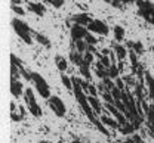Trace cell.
Listing matches in <instances>:
<instances>
[{
	"label": "cell",
	"instance_id": "cell-1",
	"mask_svg": "<svg viewBox=\"0 0 154 143\" xmlns=\"http://www.w3.org/2000/svg\"><path fill=\"white\" fill-rule=\"evenodd\" d=\"M71 81H73V92H74V96H76V101H77V103H79V106L82 108V111L85 112V115L89 118V121L92 124H95L98 131H101L104 136L108 137L110 133H108L107 127L102 124V121L95 117V112H94V109H92V106H91V103H89V96L85 93V90H83V87H82V83H80V78L73 77Z\"/></svg>",
	"mask_w": 154,
	"mask_h": 143
},
{
	"label": "cell",
	"instance_id": "cell-2",
	"mask_svg": "<svg viewBox=\"0 0 154 143\" xmlns=\"http://www.w3.org/2000/svg\"><path fill=\"white\" fill-rule=\"evenodd\" d=\"M12 28H14V31L17 33V36H18L25 44H31V43H33V37H31L33 31H31V28H30V25H28L27 22L18 19V18H14V19H12Z\"/></svg>",
	"mask_w": 154,
	"mask_h": 143
},
{
	"label": "cell",
	"instance_id": "cell-3",
	"mask_svg": "<svg viewBox=\"0 0 154 143\" xmlns=\"http://www.w3.org/2000/svg\"><path fill=\"white\" fill-rule=\"evenodd\" d=\"M31 83L34 84L36 87V92L43 98V99H49L52 95H51V87L48 81L38 74V72H31Z\"/></svg>",
	"mask_w": 154,
	"mask_h": 143
},
{
	"label": "cell",
	"instance_id": "cell-4",
	"mask_svg": "<svg viewBox=\"0 0 154 143\" xmlns=\"http://www.w3.org/2000/svg\"><path fill=\"white\" fill-rule=\"evenodd\" d=\"M138 6V15L142 16L147 22L154 25V4L150 0H136L135 1Z\"/></svg>",
	"mask_w": 154,
	"mask_h": 143
},
{
	"label": "cell",
	"instance_id": "cell-5",
	"mask_svg": "<svg viewBox=\"0 0 154 143\" xmlns=\"http://www.w3.org/2000/svg\"><path fill=\"white\" fill-rule=\"evenodd\" d=\"M24 101L27 103V108H28V111L31 112V115H34V117H37V118L43 115L42 108H40V105H38L37 101H36V96H34L33 89H25V92H24Z\"/></svg>",
	"mask_w": 154,
	"mask_h": 143
},
{
	"label": "cell",
	"instance_id": "cell-6",
	"mask_svg": "<svg viewBox=\"0 0 154 143\" xmlns=\"http://www.w3.org/2000/svg\"><path fill=\"white\" fill-rule=\"evenodd\" d=\"M48 105H49V108L52 109V112L57 117H59V118L65 117L67 108H65V103L62 102V99H59V96H51L48 99Z\"/></svg>",
	"mask_w": 154,
	"mask_h": 143
},
{
	"label": "cell",
	"instance_id": "cell-7",
	"mask_svg": "<svg viewBox=\"0 0 154 143\" xmlns=\"http://www.w3.org/2000/svg\"><path fill=\"white\" fill-rule=\"evenodd\" d=\"M91 33H95V34H101V36H107L110 33V28L105 22H102L101 19H92V22L86 27Z\"/></svg>",
	"mask_w": 154,
	"mask_h": 143
},
{
	"label": "cell",
	"instance_id": "cell-8",
	"mask_svg": "<svg viewBox=\"0 0 154 143\" xmlns=\"http://www.w3.org/2000/svg\"><path fill=\"white\" fill-rule=\"evenodd\" d=\"M88 33H89V30H88L86 27L74 24V25L71 27V33H70V34H71V41L85 40V37L88 36Z\"/></svg>",
	"mask_w": 154,
	"mask_h": 143
},
{
	"label": "cell",
	"instance_id": "cell-9",
	"mask_svg": "<svg viewBox=\"0 0 154 143\" xmlns=\"http://www.w3.org/2000/svg\"><path fill=\"white\" fill-rule=\"evenodd\" d=\"M105 106H107V109H108V111H110V112L114 115V118L117 120V121H119V123H120V125H123V124L128 123V118L125 117V114H123V112H120V111L116 108V105L105 102Z\"/></svg>",
	"mask_w": 154,
	"mask_h": 143
},
{
	"label": "cell",
	"instance_id": "cell-10",
	"mask_svg": "<svg viewBox=\"0 0 154 143\" xmlns=\"http://www.w3.org/2000/svg\"><path fill=\"white\" fill-rule=\"evenodd\" d=\"M68 19L71 22H74V24H77V25H83V27H88L92 22V18L89 16V13H77V15H73Z\"/></svg>",
	"mask_w": 154,
	"mask_h": 143
},
{
	"label": "cell",
	"instance_id": "cell-11",
	"mask_svg": "<svg viewBox=\"0 0 154 143\" xmlns=\"http://www.w3.org/2000/svg\"><path fill=\"white\" fill-rule=\"evenodd\" d=\"M27 9L31 13H36L37 16H43L46 13V7L42 3H37V1H27Z\"/></svg>",
	"mask_w": 154,
	"mask_h": 143
},
{
	"label": "cell",
	"instance_id": "cell-12",
	"mask_svg": "<svg viewBox=\"0 0 154 143\" xmlns=\"http://www.w3.org/2000/svg\"><path fill=\"white\" fill-rule=\"evenodd\" d=\"M11 93L14 98H21L24 93V86L19 80H11Z\"/></svg>",
	"mask_w": 154,
	"mask_h": 143
},
{
	"label": "cell",
	"instance_id": "cell-13",
	"mask_svg": "<svg viewBox=\"0 0 154 143\" xmlns=\"http://www.w3.org/2000/svg\"><path fill=\"white\" fill-rule=\"evenodd\" d=\"M145 117H147L148 130H150L151 134H154V102L148 106V109H147V112H145Z\"/></svg>",
	"mask_w": 154,
	"mask_h": 143
},
{
	"label": "cell",
	"instance_id": "cell-14",
	"mask_svg": "<svg viewBox=\"0 0 154 143\" xmlns=\"http://www.w3.org/2000/svg\"><path fill=\"white\" fill-rule=\"evenodd\" d=\"M144 78H145V83H147V87H148V98L154 102V78L150 72H145L144 74Z\"/></svg>",
	"mask_w": 154,
	"mask_h": 143
},
{
	"label": "cell",
	"instance_id": "cell-15",
	"mask_svg": "<svg viewBox=\"0 0 154 143\" xmlns=\"http://www.w3.org/2000/svg\"><path fill=\"white\" fill-rule=\"evenodd\" d=\"M33 37L36 39V41H37L38 44H42L43 47H51L52 46V43H51V40L45 36V34H42V33H38V31H33Z\"/></svg>",
	"mask_w": 154,
	"mask_h": 143
},
{
	"label": "cell",
	"instance_id": "cell-16",
	"mask_svg": "<svg viewBox=\"0 0 154 143\" xmlns=\"http://www.w3.org/2000/svg\"><path fill=\"white\" fill-rule=\"evenodd\" d=\"M113 49H114L116 58H117L119 61H123V59L128 56V50H126V47H125V46H122V44H114V46H113Z\"/></svg>",
	"mask_w": 154,
	"mask_h": 143
},
{
	"label": "cell",
	"instance_id": "cell-17",
	"mask_svg": "<svg viewBox=\"0 0 154 143\" xmlns=\"http://www.w3.org/2000/svg\"><path fill=\"white\" fill-rule=\"evenodd\" d=\"M70 61L73 62L74 65H82L83 63V53H80V52H77L76 49H71L70 50Z\"/></svg>",
	"mask_w": 154,
	"mask_h": 143
},
{
	"label": "cell",
	"instance_id": "cell-18",
	"mask_svg": "<svg viewBox=\"0 0 154 143\" xmlns=\"http://www.w3.org/2000/svg\"><path fill=\"white\" fill-rule=\"evenodd\" d=\"M99 120L102 121V124L105 127H110V128H114V130H117L120 127V123L117 120H114V118H111V117H101Z\"/></svg>",
	"mask_w": 154,
	"mask_h": 143
},
{
	"label": "cell",
	"instance_id": "cell-19",
	"mask_svg": "<svg viewBox=\"0 0 154 143\" xmlns=\"http://www.w3.org/2000/svg\"><path fill=\"white\" fill-rule=\"evenodd\" d=\"M55 65H57V68L61 71V72L67 71V68H68V62H67V59H65L64 56H61V55H57V56H55Z\"/></svg>",
	"mask_w": 154,
	"mask_h": 143
},
{
	"label": "cell",
	"instance_id": "cell-20",
	"mask_svg": "<svg viewBox=\"0 0 154 143\" xmlns=\"http://www.w3.org/2000/svg\"><path fill=\"white\" fill-rule=\"evenodd\" d=\"M71 49H76L77 52H80V53H83V55H85V52L88 50V43H86L85 40L71 41Z\"/></svg>",
	"mask_w": 154,
	"mask_h": 143
},
{
	"label": "cell",
	"instance_id": "cell-21",
	"mask_svg": "<svg viewBox=\"0 0 154 143\" xmlns=\"http://www.w3.org/2000/svg\"><path fill=\"white\" fill-rule=\"evenodd\" d=\"M128 47H129L131 50H134L136 55H141V53L144 52V46H142L141 41H129V43H128Z\"/></svg>",
	"mask_w": 154,
	"mask_h": 143
},
{
	"label": "cell",
	"instance_id": "cell-22",
	"mask_svg": "<svg viewBox=\"0 0 154 143\" xmlns=\"http://www.w3.org/2000/svg\"><path fill=\"white\" fill-rule=\"evenodd\" d=\"M136 128H135V125L131 121H128L126 124H123V125H120L119 127V131L122 133V134H131L132 131H135Z\"/></svg>",
	"mask_w": 154,
	"mask_h": 143
},
{
	"label": "cell",
	"instance_id": "cell-23",
	"mask_svg": "<svg viewBox=\"0 0 154 143\" xmlns=\"http://www.w3.org/2000/svg\"><path fill=\"white\" fill-rule=\"evenodd\" d=\"M89 103H91V106H92V109H94L95 114H101L102 108H101V103H99L96 96H89Z\"/></svg>",
	"mask_w": 154,
	"mask_h": 143
},
{
	"label": "cell",
	"instance_id": "cell-24",
	"mask_svg": "<svg viewBox=\"0 0 154 143\" xmlns=\"http://www.w3.org/2000/svg\"><path fill=\"white\" fill-rule=\"evenodd\" d=\"M113 33H114V40L116 41H122L125 39V28H123L122 25H116L114 30H113Z\"/></svg>",
	"mask_w": 154,
	"mask_h": 143
},
{
	"label": "cell",
	"instance_id": "cell-25",
	"mask_svg": "<svg viewBox=\"0 0 154 143\" xmlns=\"http://www.w3.org/2000/svg\"><path fill=\"white\" fill-rule=\"evenodd\" d=\"M80 74L86 78V80H91V66L89 65H85V63H82L80 66Z\"/></svg>",
	"mask_w": 154,
	"mask_h": 143
},
{
	"label": "cell",
	"instance_id": "cell-26",
	"mask_svg": "<svg viewBox=\"0 0 154 143\" xmlns=\"http://www.w3.org/2000/svg\"><path fill=\"white\" fill-rule=\"evenodd\" d=\"M19 77H22L19 68L15 66L14 63H11V80H19Z\"/></svg>",
	"mask_w": 154,
	"mask_h": 143
},
{
	"label": "cell",
	"instance_id": "cell-27",
	"mask_svg": "<svg viewBox=\"0 0 154 143\" xmlns=\"http://www.w3.org/2000/svg\"><path fill=\"white\" fill-rule=\"evenodd\" d=\"M61 81H62V84L65 86L67 90H73V81H71V78H70L68 75L62 74V75H61Z\"/></svg>",
	"mask_w": 154,
	"mask_h": 143
},
{
	"label": "cell",
	"instance_id": "cell-28",
	"mask_svg": "<svg viewBox=\"0 0 154 143\" xmlns=\"http://www.w3.org/2000/svg\"><path fill=\"white\" fill-rule=\"evenodd\" d=\"M96 56L99 58V63H102V65H104V66H105L107 69H108V68L111 66V63H110V59H108V56H107V55H104V53H102V55L96 53Z\"/></svg>",
	"mask_w": 154,
	"mask_h": 143
},
{
	"label": "cell",
	"instance_id": "cell-29",
	"mask_svg": "<svg viewBox=\"0 0 154 143\" xmlns=\"http://www.w3.org/2000/svg\"><path fill=\"white\" fill-rule=\"evenodd\" d=\"M107 72H108V77L110 78H119V68L116 66V65H111L108 69H107Z\"/></svg>",
	"mask_w": 154,
	"mask_h": 143
},
{
	"label": "cell",
	"instance_id": "cell-30",
	"mask_svg": "<svg viewBox=\"0 0 154 143\" xmlns=\"http://www.w3.org/2000/svg\"><path fill=\"white\" fill-rule=\"evenodd\" d=\"M92 62H94V53H91V52H85V55H83V63L91 66Z\"/></svg>",
	"mask_w": 154,
	"mask_h": 143
},
{
	"label": "cell",
	"instance_id": "cell-31",
	"mask_svg": "<svg viewBox=\"0 0 154 143\" xmlns=\"http://www.w3.org/2000/svg\"><path fill=\"white\" fill-rule=\"evenodd\" d=\"M85 41H86L88 44H91V46H95L96 43H98L96 37L94 36V34H92V33H91V31H89V33H88V36L85 37Z\"/></svg>",
	"mask_w": 154,
	"mask_h": 143
},
{
	"label": "cell",
	"instance_id": "cell-32",
	"mask_svg": "<svg viewBox=\"0 0 154 143\" xmlns=\"http://www.w3.org/2000/svg\"><path fill=\"white\" fill-rule=\"evenodd\" d=\"M21 109H22V112L21 114H15V112H12L11 114V118L14 120V121H21V120H24V117H25V112H24V106H21Z\"/></svg>",
	"mask_w": 154,
	"mask_h": 143
},
{
	"label": "cell",
	"instance_id": "cell-33",
	"mask_svg": "<svg viewBox=\"0 0 154 143\" xmlns=\"http://www.w3.org/2000/svg\"><path fill=\"white\" fill-rule=\"evenodd\" d=\"M12 10L19 15V16H22V15H25V10H24V7L22 6H19V4H12Z\"/></svg>",
	"mask_w": 154,
	"mask_h": 143
},
{
	"label": "cell",
	"instance_id": "cell-34",
	"mask_svg": "<svg viewBox=\"0 0 154 143\" xmlns=\"http://www.w3.org/2000/svg\"><path fill=\"white\" fill-rule=\"evenodd\" d=\"M114 83H116V87H119L120 90H125V81H123L120 77H119V78H116Z\"/></svg>",
	"mask_w": 154,
	"mask_h": 143
},
{
	"label": "cell",
	"instance_id": "cell-35",
	"mask_svg": "<svg viewBox=\"0 0 154 143\" xmlns=\"http://www.w3.org/2000/svg\"><path fill=\"white\" fill-rule=\"evenodd\" d=\"M54 7H61V6H64V0H51L49 1Z\"/></svg>",
	"mask_w": 154,
	"mask_h": 143
},
{
	"label": "cell",
	"instance_id": "cell-36",
	"mask_svg": "<svg viewBox=\"0 0 154 143\" xmlns=\"http://www.w3.org/2000/svg\"><path fill=\"white\" fill-rule=\"evenodd\" d=\"M111 4L114 7H122V0H111Z\"/></svg>",
	"mask_w": 154,
	"mask_h": 143
},
{
	"label": "cell",
	"instance_id": "cell-37",
	"mask_svg": "<svg viewBox=\"0 0 154 143\" xmlns=\"http://www.w3.org/2000/svg\"><path fill=\"white\" fill-rule=\"evenodd\" d=\"M123 3H126V4H129V3H135L136 0H122Z\"/></svg>",
	"mask_w": 154,
	"mask_h": 143
},
{
	"label": "cell",
	"instance_id": "cell-38",
	"mask_svg": "<svg viewBox=\"0 0 154 143\" xmlns=\"http://www.w3.org/2000/svg\"><path fill=\"white\" fill-rule=\"evenodd\" d=\"M21 3V0H12V4H19Z\"/></svg>",
	"mask_w": 154,
	"mask_h": 143
},
{
	"label": "cell",
	"instance_id": "cell-39",
	"mask_svg": "<svg viewBox=\"0 0 154 143\" xmlns=\"http://www.w3.org/2000/svg\"><path fill=\"white\" fill-rule=\"evenodd\" d=\"M71 143H82V142H80V140H73Z\"/></svg>",
	"mask_w": 154,
	"mask_h": 143
},
{
	"label": "cell",
	"instance_id": "cell-40",
	"mask_svg": "<svg viewBox=\"0 0 154 143\" xmlns=\"http://www.w3.org/2000/svg\"><path fill=\"white\" fill-rule=\"evenodd\" d=\"M38 143H51V142H46V140H42V142H38Z\"/></svg>",
	"mask_w": 154,
	"mask_h": 143
},
{
	"label": "cell",
	"instance_id": "cell-41",
	"mask_svg": "<svg viewBox=\"0 0 154 143\" xmlns=\"http://www.w3.org/2000/svg\"><path fill=\"white\" fill-rule=\"evenodd\" d=\"M104 1H107V3H111V0H104Z\"/></svg>",
	"mask_w": 154,
	"mask_h": 143
},
{
	"label": "cell",
	"instance_id": "cell-42",
	"mask_svg": "<svg viewBox=\"0 0 154 143\" xmlns=\"http://www.w3.org/2000/svg\"><path fill=\"white\" fill-rule=\"evenodd\" d=\"M151 50H153V53H154V44H153V47H151Z\"/></svg>",
	"mask_w": 154,
	"mask_h": 143
},
{
	"label": "cell",
	"instance_id": "cell-43",
	"mask_svg": "<svg viewBox=\"0 0 154 143\" xmlns=\"http://www.w3.org/2000/svg\"><path fill=\"white\" fill-rule=\"evenodd\" d=\"M45 1H48V3H49V1H51V0H45Z\"/></svg>",
	"mask_w": 154,
	"mask_h": 143
}]
</instances>
